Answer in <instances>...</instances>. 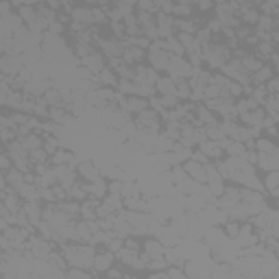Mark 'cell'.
Segmentation results:
<instances>
[{"instance_id": "12", "label": "cell", "mask_w": 279, "mask_h": 279, "mask_svg": "<svg viewBox=\"0 0 279 279\" xmlns=\"http://www.w3.org/2000/svg\"><path fill=\"white\" fill-rule=\"evenodd\" d=\"M181 166H183V170L188 173L190 179H194V181H199V183H205V170H203V164H201V162L186 159Z\"/></svg>"}, {"instance_id": "2", "label": "cell", "mask_w": 279, "mask_h": 279, "mask_svg": "<svg viewBox=\"0 0 279 279\" xmlns=\"http://www.w3.org/2000/svg\"><path fill=\"white\" fill-rule=\"evenodd\" d=\"M116 264V255L109 251V249H96V255H94V264H92V271L94 275H105V271L109 266Z\"/></svg>"}, {"instance_id": "46", "label": "cell", "mask_w": 279, "mask_h": 279, "mask_svg": "<svg viewBox=\"0 0 279 279\" xmlns=\"http://www.w3.org/2000/svg\"><path fill=\"white\" fill-rule=\"evenodd\" d=\"M188 63L192 68H201V66H203V55H201V52H190V55H188Z\"/></svg>"}, {"instance_id": "11", "label": "cell", "mask_w": 279, "mask_h": 279, "mask_svg": "<svg viewBox=\"0 0 279 279\" xmlns=\"http://www.w3.org/2000/svg\"><path fill=\"white\" fill-rule=\"evenodd\" d=\"M74 153L70 151V148L66 146H61V148H57L55 153L50 155V166H63V164H68V166H74ZM76 168V166H74Z\"/></svg>"}, {"instance_id": "13", "label": "cell", "mask_w": 279, "mask_h": 279, "mask_svg": "<svg viewBox=\"0 0 279 279\" xmlns=\"http://www.w3.org/2000/svg\"><path fill=\"white\" fill-rule=\"evenodd\" d=\"M258 170H279V155H273V153H258V164H255Z\"/></svg>"}, {"instance_id": "3", "label": "cell", "mask_w": 279, "mask_h": 279, "mask_svg": "<svg viewBox=\"0 0 279 279\" xmlns=\"http://www.w3.org/2000/svg\"><path fill=\"white\" fill-rule=\"evenodd\" d=\"M146 59H148V66L155 68L159 74L168 70V59H170V55L166 50H162V48H148L146 50Z\"/></svg>"}, {"instance_id": "8", "label": "cell", "mask_w": 279, "mask_h": 279, "mask_svg": "<svg viewBox=\"0 0 279 279\" xmlns=\"http://www.w3.org/2000/svg\"><path fill=\"white\" fill-rule=\"evenodd\" d=\"M22 210H24V214L28 216L31 225H35V227H37V225L41 223V214H44V205H41V199H37V201H24Z\"/></svg>"}, {"instance_id": "49", "label": "cell", "mask_w": 279, "mask_h": 279, "mask_svg": "<svg viewBox=\"0 0 279 279\" xmlns=\"http://www.w3.org/2000/svg\"><path fill=\"white\" fill-rule=\"evenodd\" d=\"M197 9L201 11V13H207V11H212L214 9V0H197Z\"/></svg>"}, {"instance_id": "19", "label": "cell", "mask_w": 279, "mask_h": 279, "mask_svg": "<svg viewBox=\"0 0 279 279\" xmlns=\"http://www.w3.org/2000/svg\"><path fill=\"white\" fill-rule=\"evenodd\" d=\"M175 81L170 79L168 74H162L157 79V83H155V92L159 94V96H166V94H175Z\"/></svg>"}, {"instance_id": "1", "label": "cell", "mask_w": 279, "mask_h": 279, "mask_svg": "<svg viewBox=\"0 0 279 279\" xmlns=\"http://www.w3.org/2000/svg\"><path fill=\"white\" fill-rule=\"evenodd\" d=\"M166 72H168V76L173 81H177V79H190V76H192V66L188 63V59L170 55L168 70H166Z\"/></svg>"}, {"instance_id": "9", "label": "cell", "mask_w": 279, "mask_h": 279, "mask_svg": "<svg viewBox=\"0 0 279 279\" xmlns=\"http://www.w3.org/2000/svg\"><path fill=\"white\" fill-rule=\"evenodd\" d=\"M194 116H197V120L203 124V127H216L218 124V116L214 114L212 109H207L203 103H197V107H194Z\"/></svg>"}, {"instance_id": "7", "label": "cell", "mask_w": 279, "mask_h": 279, "mask_svg": "<svg viewBox=\"0 0 279 279\" xmlns=\"http://www.w3.org/2000/svg\"><path fill=\"white\" fill-rule=\"evenodd\" d=\"M260 181H262L264 192L269 194V197L277 199V194H279V170H269L266 175L260 177Z\"/></svg>"}, {"instance_id": "44", "label": "cell", "mask_w": 279, "mask_h": 279, "mask_svg": "<svg viewBox=\"0 0 279 279\" xmlns=\"http://www.w3.org/2000/svg\"><path fill=\"white\" fill-rule=\"evenodd\" d=\"M11 13H13V4L9 2V0H0V17H9Z\"/></svg>"}, {"instance_id": "41", "label": "cell", "mask_w": 279, "mask_h": 279, "mask_svg": "<svg viewBox=\"0 0 279 279\" xmlns=\"http://www.w3.org/2000/svg\"><path fill=\"white\" fill-rule=\"evenodd\" d=\"M138 11H148V13H155V0H138Z\"/></svg>"}, {"instance_id": "14", "label": "cell", "mask_w": 279, "mask_h": 279, "mask_svg": "<svg viewBox=\"0 0 279 279\" xmlns=\"http://www.w3.org/2000/svg\"><path fill=\"white\" fill-rule=\"evenodd\" d=\"M142 251H144L148 258H157V255H164L166 247L155 238V236H146V240L142 242Z\"/></svg>"}, {"instance_id": "36", "label": "cell", "mask_w": 279, "mask_h": 279, "mask_svg": "<svg viewBox=\"0 0 279 279\" xmlns=\"http://www.w3.org/2000/svg\"><path fill=\"white\" fill-rule=\"evenodd\" d=\"M173 15L175 17H192V4H175Z\"/></svg>"}, {"instance_id": "37", "label": "cell", "mask_w": 279, "mask_h": 279, "mask_svg": "<svg viewBox=\"0 0 279 279\" xmlns=\"http://www.w3.org/2000/svg\"><path fill=\"white\" fill-rule=\"evenodd\" d=\"M205 138L214 140V142H221L223 138H227V135H225L221 129H218V124H216V127H205Z\"/></svg>"}, {"instance_id": "16", "label": "cell", "mask_w": 279, "mask_h": 279, "mask_svg": "<svg viewBox=\"0 0 279 279\" xmlns=\"http://www.w3.org/2000/svg\"><path fill=\"white\" fill-rule=\"evenodd\" d=\"M74 22H79L83 26H92V7H72L70 11Z\"/></svg>"}, {"instance_id": "4", "label": "cell", "mask_w": 279, "mask_h": 279, "mask_svg": "<svg viewBox=\"0 0 279 279\" xmlns=\"http://www.w3.org/2000/svg\"><path fill=\"white\" fill-rule=\"evenodd\" d=\"M76 175H79V179H83L85 183H92V181H96L100 179V170H98V166L94 164V162H79L76 164Z\"/></svg>"}, {"instance_id": "35", "label": "cell", "mask_w": 279, "mask_h": 279, "mask_svg": "<svg viewBox=\"0 0 279 279\" xmlns=\"http://www.w3.org/2000/svg\"><path fill=\"white\" fill-rule=\"evenodd\" d=\"M249 96H251L258 105H262V100L269 96V92L264 90V85H253V87H251V94H249Z\"/></svg>"}, {"instance_id": "54", "label": "cell", "mask_w": 279, "mask_h": 279, "mask_svg": "<svg viewBox=\"0 0 279 279\" xmlns=\"http://www.w3.org/2000/svg\"><path fill=\"white\" fill-rule=\"evenodd\" d=\"M7 96H9V94L0 87V105H7Z\"/></svg>"}, {"instance_id": "25", "label": "cell", "mask_w": 279, "mask_h": 279, "mask_svg": "<svg viewBox=\"0 0 279 279\" xmlns=\"http://www.w3.org/2000/svg\"><path fill=\"white\" fill-rule=\"evenodd\" d=\"M50 262V266H55L57 271H66L68 269V262H66V258H63V253L59 251V249H52V251L48 253V258H46Z\"/></svg>"}, {"instance_id": "30", "label": "cell", "mask_w": 279, "mask_h": 279, "mask_svg": "<svg viewBox=\"0 0 279 279\" xmlns=\"http://www.w3.org/2000/svg\"><path fill=\"white\" fill-rule=\"evenodd\" d=\"M135 20H138L140 28L155 26V15H153V13H148V11H138V13H135Z\"/></svg>"}, {"instance_id": "18", "label": "cell", "mask_w": 279, "mask_h": 279, "mask_svg": "<svg viewBox=\"0 0 279 279\" xmlns=\"http://www.w3.org/2000/svg\"><path fill=\"white\" fill-rule=\"evenodd\" d=\"M85 197H87V183L83 179H76L72 186L68 188V199H74V201H79L81 203Z\"/></svg>"}, {"instance_id": "58", "label": "cell", "mask_w": 279, "mask_h": 279, "mask_svg": "<svg viewBox=\"0 0 279 279\" xmlns=\"http://www.w3.org/2000/svg\"><path fill=\"white\" fill-rule=\"evenodd\" d=\"M194 2H197V0H192V4H194Z\"/></svg>"}, {"instance_id": "39", "label": "cell", "mask_w": 279, "mask_h": 279, "mask_svg": "<svg viewBox=\"0 0 279 279\" xmlns=\"http://www.w3.org/2000/svg\"><path fill=\"white\" fill-rule=\"evenodd\" d=\"M94 212H96V218H107V216H111V214H114V207H111L109 203H105V201H100L98 207Z\"/></svg>"}, {"instance_id": "10", "label": "cell", "mask_w": 279, "mask_h": 279, "mask_svg": "<svg viewBox=\"0 0 279 279\" xmlns=\"http://www.w3.org/2000/svg\"><path fill=\"white\" fill-rule=\"evenodd\" d=\"M120 57H122L124 63H129V66H135V63H142L146 59V50L135 48V46H122Z\"/></svg>"}, {"instance_id": "51", "label": "cell", "mask_w": 279, "mask_h": 279, "mask_svg": "<svg viewBox=\"0 0 279 279\" xmlns=\"http://www.w3.org/2000/svg\"><path fill=\"white\" fill-rule=\"evenodd\" d=\"M221 26H223V24H221V22L216 20V17H214V20H210V22H207V28H210L212 33H221Z\"/></svg>"}, {"instance_id": "47", "label": "cell", "mask_w": 279, "mask_h": 279, "mask_svg": "<svg viewBox=\"0 0 279 279\" xmlns=\"http://www.w3.org/2000/svg\"><path fill=\"white\" fill-rule=\"evenodd\" d=\"M63 31H66V28H63V24L57 22V20H52L48 24V28H46V33H50V35H63Z\"/></svg>"}, {"instance_id": "34", "label": "cell", "mask_w": 279, "mask_h": 279, "mask_svg": "<svg viewBox=\"0 0 279 279\" xmlns=\"http://www.w3.org/2000/svg\"><path fill=\"white\" fill-rule=\"evenodd\" d=\"M107 13L100 7H92V24H96V26H100V24H107Z\"/></svg>"}, {"instance_id": "42", "label": "cell", "mask_w": 279, "mask_h": 279, "mask_svg": "<svg viewBox=\"0 0 279 279\" xmlns=\"http://www.w3.org/2000/svg\"><path fill=\"white\" fill-rule=\"evenodd\" d=\"M262 85H264V90L269 92V94H277V92H279V81H277V74H275V76H271V79L266 81V83H262Z\"/></svg>"}, {"instance_id": "52", "label": "cell", "mask_w": 279, "mask_h": 279, "mask_svg": "<svg viewBox=\"0 0 279 279\" xmlns=\"http://www.w3.org/2000/svg\"><path fill=\"white\" fill-rule=\"evenodd\" d=\"M44 4H46V7H50L52 11H57V13H59V11H61V9H63V4H61V2H59V0H46V2H44Z\"/></svg>"}, {"instance_id": "43", "label": "cell", "mask_w": 279, "mask_h": 279, "mask_svg": "<svg viewBox=\"0 0 279 279\" xmlns=\"http://www.w3.org/2000/svg\"><path fill=\"white\" fill-rule=\"evenodd\" d=\"M116 4V9H118V13L122 15V20L124 17H129V15H133V7L131 4H124V2H120V0H118V2H114Z\"/></svg>"}, {"instance_id": "31", "label": "cell", "mask_w": 279, "mask_h": 279, "mask_svg": "<svg viewBox=\"0 0 279 279\" xmlns=\"http://www.w3.org/2000/svg\"><path fill=\"white\" fill-rule=\"evenodd\" d=\"M105 203H109L111 207H114V212H122L124 210V205H122V197L118 192H107L105 194Z\"/></svg>"}, {"instance_id": "29", "label": "cell", "mask_w": 279, "mask_h": 279, "mask_svg": "<svg viewBox=\"0 0 279 279\" xmlns=\"http://www.w3.org/2000/svg\"><path fill=\"white\" fill-rule=\"evenodd\" d=\"M140 194V186L135 181H122L120 186V197L127 199V197H138Z\"/></svg>"}, {"instance_id": "56", "label": "cell", "mask_w": 279, "mask_h": 279, "mask_svg": "<svg viewBox=\"0 0 279 279\" xmlns=\"http://www.w3.org/2000/svg\"><path fill=\"white\" fill-rule=\"evenodd\" d=\"M247 4H251V7H260V4L264 2V0H245Z\"/></svg>"}, {"instance_id": "15", "label": "cell", "mask_w": 279, "mask_h": 279, "mask_svg": "<svg viewBox=\"0 0 279 279\" xmlns=\"http://www.w3.org/2000/svg\"><path fill=\"white\" fill-rule=\"evenodd\" d=\"M253 148L258 153H273V155H279V148L275 144V140L264 138V135H258V138L253 140Z\"/></svg>"}, {"instance_id": "53", "label": "cell", "mask_w": 279, "mask_h": 279, "mask_svg": "<svg viewBox=\"0 0 279 279\" xmlns=\"http://www.w3.org/2000/svg\"><path fill=\"white\" fill-rule=\"evenodd\" d=\"M70 20H72V17H70L66 11H59V13H57V22H61V24H68Z\"/></svg>"}, {"instance_id": "6", "label": "cell", "mask_w": 279, "mask_h": 279, "mask_svg": "<svg viewBox=\"0 0 279 279\" xmlns=\"http://www.w3.org/2000/svg\"><path fill=\"white\" fill-rule=\"evenodd\" d=\"M194 148H199L201 153L207 157V159H212V162H216V159H223V148H221V144L218 142H214V140H201L197 146Z\"/></svg>"}, {"instance_id": "27", "label": "cell", "mask_w": 279, "mask_h": 279, "mask_svg": "<svg viewBox=\"0 0 279 279\" xmlns=\"http://www.w3.org/2000/svg\"><path fill=\"white\" fill-rule=\"evenodd\" d=\"M4 179H7L9 186L15 190L17 186H20V183H24V173H20L17 168H9L7 173H4Z\"/></svg>"}, {"instance_id": "28", "label": "cell", "mask_w": 279, "mask_h": 279, "mask_svg": "<svg viewBox=\"0 0 279 279\" xmlns=\"http://www.w3.org/2000/svg\"><path fill=\"white\" fill-rule=\"evenodd\" d=\"M28 159H31V164H44V162H50V155L44 151V146H39L28 151Z\"/></svg>"}, {"instance_id": "48", "label": "cell", "mask_w": 279, "mask_h": 279, "mask_svg": "<svg viewBox=\"0 0 279 279\" xmlns=\"http://www.w3.org/2000/svg\"><path fill=\"white\" fill-rule=\"evenodd\" d=\"M159 76H162V74H159V72H157V70H155V68H151V66H146V83H148V85H155V83H157V79H159Z\"/></svg>"}, {"instance_id": "22", "label": "cell", "mask_w": 279, "mask_h": 279, "mask_svg": "<svg viewBox=\"0 0 279 279\" xmlns=\"http://www.w3.org/2000/svg\"><path fill=\"white\" fill-rule=\"evenodd\" d=\"M175 31L177 33H197L199 26L194 24L192 17H175Z\"/></svg>"}, {"instance_id": "50", "label": "cell", "mask_w": 279, "mask_h": 279, "mask_svg": "<svg viewBox=\"0 0 279 279\" xmlns=\"http://www.w3.org/2000/svg\"><path fill=\"white\" fill-rule=\"evenodd\" d=\"M120 186H122V181H107V192H118L120 194Z\"/></svg>"}, {"instance_id": "20", "label": "cell", "mask_w": 279, "mask_h": 279, "mask_svg": "<svg viewBox=\"0 0 279 279\" xmlns=\"http://www.w3.org/2000/svg\"><path fill=\"white\" fill-rule=\"evenodd\" d=\"M87 194H90V197H96V199H105V194H107V179L105 177L87 183Z\"/></svg>"}, {"instance_id": "38", "label": "cell", "mask_w": 279, "mask_h": 279, "mask_svg": "<svg viewBox=\"0 0 279 279\" xmlns=\"http://www.w3.org/2000/svg\"><path fill=\"white\" fill-rule=\"evenodd\" d=\"M221 90L223 87L221 85H216V83H210V85H205V90H203V98H218L221 96Z\"/></svg>"}, {"instance_id": "57", "label": "cell", "mask_w": 279, "mask_h": 279, "mask_svg": "<svg viewBox=\"0 0 279 279\" xmlns=\"http://www.w3.org/2000/svg\"><path fill=\"white\" fill-rule=\"evenodd\" d=\"M177 4H192V0H177ZM194 7V4H192Z\"/></svg>"}, {"instance_id": "26", "label": "cell", "mask_w": 279, "mask_h": 279, "mask_svg": "<svg viewBox=\"0 0 279 279\" xmlns=\"http://www.w3.org/2000/svg\"><path fill=\"white\" fill-rule=\"evenodd\" d=\"M20 142H22V146H24V151H33V148H39L41 144H44L41 133H35V131L24 135V138H20Z\"/></svg>"}, {"instance_id": "33", "label": "cell", "mask_w": 279, "mask_h": 279, "mask_svg": "<svg viewBox=\"0 0 279 279\" xmlns=\"http://www.w3.org/2000/svg\"><path fill=\"white\" fill-rule=\"evenodd\" d=\"M116 70V74H118V79H122V81H133V66H129V63H120Z\"/></svg>"}, {"instance_id": "5", "label": "cell", "mask_w": 279, "mask_h": 279, "mask_svg": "<svg viewBox=\"0 0 279 279\" xmlns=\"http://www.w3.org/2000/svg\"><path fill=\"white\" fill-rule=\"evenodd\" d=\"M81 63H83V68H87L90 70V74H100L103 72V68L107 66V59L103 52H92V55H87V57H83L81 59Z\"/></svg>"}, {"instance_id": "21", "label": "cell", "mask_w": 279, "mask_h": 279, "mask_svg": "<svg viewBox=\"0 0 279 279\" xmlns=\"http://www.w3.org/2000/svg\"><path fill=\"white\" fill-rule=\"evenodd\" d=\"M41 96L46 98V103H48V105L66 107V98H63V94H61V90H57V87H46V92L41 94Z\"/></svg>"}, {"instance_id": "17", "label": "cell", "mask_w": 279, "mask_h": 279, "mask_svg": "<svg viewBox=\"0 0 279 279\" xmlns=\"http://www.w3.org/2000/svg\"><path fill=\"white\" fill-rule=\"evenodd\" d=\"M183 205H186V210L197 214V212H201L207 205V199L203 197V194H186V199H183Z\"/></svg>"}, {"instance_id": "45", "label": "cell", "mask_w": 279, "mask_h": 279, "mask_svg": "<svg viewBox=\"0 0 279 279\" xmlns=\"http://www.w3.org/2000/svg\"><path fill=\"white\" fill-rule=\"evenodd\" d=\"M9 168H13V159H11L9 153H2V155H0V170L7 173Z\"/></svg>"}, {"instance_id": "55", "label": "cell", "mask_w": 279, "mask_h": 279, "mask_svg": "<svg viewBox=\"0 0 279 279\" xmlns=\"http://www.w3.org/2000/svg\"><path fill=\"white\" fill-rule=\"evenodd\" d=\"M9 210H7V205H4V201L0 199V216H7Z\"/></svg>"}, {"instance_id": "40", "label": "cell", "mask_w": 279, "mask_h": 279, "mask_svg": "<svg viewBox=\"0 0 279 279\" xmlns=\"http://www.w3.org/2000/svg\"><path fill=\"white\" fill-rule=\"evenodd\" d=\"M162 98V105H164V109H173V107H177L181 103L179 98L175 96V94H166V96H159Z\"/></svg>"}, {"instance_id": "32", "label": "cell", "mask_w": 279, "mask_h": 279, "mask_svg": "<svg viewBox=\"0 0 279 279\" xmlns=\"http://www.w3.org/2000/svg\"><path fill=\"white\" fill-rule=\"evenodd\" d=\"M22 100H24V92L13 90V92H9V96H7V105L11 107V109H20Z\"/></svg>"}, {"instance_id": "24", "label": "cell", "mask_w": 279, "mask_h": 279, "mask_svg": "<svg viewBox=\"0 0 279 279\" xmlns=\"http://www.w3.org/2000/svg\"><path fill=\"white\" fill-rule=\"evenodd\" d=\"M164 50L168 52V55H175V57H183L186 55V48H183V46L179 44V39L175 37H168V39H164Z\"/></svg>"}, {"instance_id": "23", "label": "cell", "mask_w": 279, "mask_h": 279, "mask_svg": "<svg viewBox=\"0 0 279 279\" xmlns=\"http://www.w3.org/2000/svg\"><path fill=\"white\" fill-rule=\"evenodd\" d=\"M262 109L266 111V116H273V118H279V114H277V107H279V96L277 94H269L264 100H262Z\"/></svg>"}]
</instances>
